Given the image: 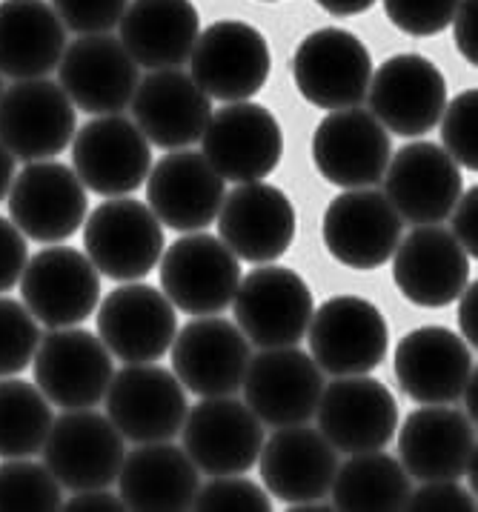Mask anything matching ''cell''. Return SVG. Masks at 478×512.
<instances>
[{
  "mask_svg": "<svg viewBox=\"0 0 478 512\" xmlns=\"http://www.w3.org/2000/svg\"><path fill=\"white\" fill-rule=\"evenodd\" d=\"M235 327L261 349L298 347L312 321V292L290 267L264 264L241 278L232 298Z\"/></svg>",
  "mask_w": 478,
  "mask_h": 512,
  "instance_id": "1",
  "label": "cell"
},
{
  "mask_svg": "<svg viewBox=\"0 0 478 512\" xmlns=\"http://www.w3.org/2000/svg\"><path fill=\"white\" fill-rule=\"evenodd\" d=\"M84 249L92 267L112 281H138L164 255V226L141 201L121 195L92 209L84 226Z\"/></svg>",
  "mask_w": 478,
  "mask_h": 512,
  "instance_id": "2",
  "label": "cell"
},
{
  "mask_svg": "<svg viewBox=\"0 0 478 512\" xmlns=\"http://www.w3.org/2000/svg\"><path fill=\"white\" fill-rule=\"evenodd\" d=\"M41 455L63 490H104L121 472L126 441L115 424L92 407L66 410L52 421Z\"/></svg>",
  "mask_w": 478,
  "mask_h": 512,
  "instance_id": "3",
  "label": "cell"
},
{
  "mask_svg": "<svg viewBox=\"0 0 478 512\" xmlns=\"http://www.w3.org/2000/svg\"><path fill=\"white\" fill-rule=\"evenodd\" d=\"M307 338L321 372L367 375L384 364L390 347L387 318L361 295H335L312 312Z\"/></svg>",
  "mask_w": 478,
  "mask_h": 512,
  "instance_id": "4",
  "label": "cell"
},
{
  "mask_svg": "<svg viewBox=\"0 0 478 512\" xmlns=\"http://www.w3.org/2000/svg\"><path fill=\"white\" fill-rule=\"evenodd\" d=\"M18 284L23 307L49 329L78 327L101 304V272L75 246L41 249L26 261Z\"/></svg>",
  "mask_w": 478,
  "mask_h": 512,
  "instance_id": "5",
  "label": "cell"
},
{
  "mask_svg": "<svg viewBox=\"0 0 478 512\" xmlns=\"http://www.w3.org/2000/svg\"><path fill=\"white\" fill-rule=\"evenodd\" d=\"M209 166L232 184L264 181L281 164L284 132L267 106L235 101L212 112L201 135Z\"/></svg>",
  "mask_w": 478,
  "mask_h": 512,
  "instance_id": "6",
  "label": "cell"
},
{
  "mask_svg": "<svg viewBox=\"0 0 478 512\" xmlns=\"http://www.w3.org/2000/svg\"><path fill=\"white\" fill-rule=\"evenodd\" d=\"M189 66V78L209 98L224 103L250 101L270 81V43L250 23L218 21L198 35Z\"/></svg>",
  "mask_w": 478,
  "mask_h": 512,
  "instance_id": "7",
  "label": "cell"
},
{
  "mask_svg": "<svg viewBox=\"0 0 478 512\" xmlns=\"http://www.w3.org/2000/svg\"><path fill=\"white\" fill-rule=\"evenodd\" d=\"M35 384L61 410H89L104 401L115 375L112 352L92 332L78 327L49 329L32 358Z\"/></svg>",
  "mask_w": 478,
  "mask_h": 512,
  "instance_id": "8",
  "label": "cell"
},
{
  "mask_svg": "<svg viewBox=\"0 0 478 512\" xmlns=\"http://www.w3.org/2000/svg\"><path fill=\"white\" fill-rule=\"evenodd\" d=\"M106 418L132 444L175 438L187 418V390L175 372L155 364H126L109 381Z\"/></svg>",
  "mask_w": 478,
  "mask_h": 512,
  "instance_id": "9",
  "label": "cell"
},
{
  "mask_svg": "<svg viewBox=\"0 0 478 512\" xmlns=\"http://www.w3.org/2000/svg\"><path fill=\"white\" fill-rule=\"evenodd\" d=\"M292 78L304 101L318 109L361 106L373 78L370 49L347 29H318L298 43Z\"/></svg>",
  "mask_w": 478,
  "mask_h": 512,
  "instance_id": "10",
  "label": "cell"
},
{
  "mask_svg": "<svg viewBox=\"0 0 478 512\" xmlns=\"http://www.w3.org/2000/svg\"><path fill=\"white\" fill-rule=\"evenodd\" d=\"M158 264L169 304L192 318L224 312L241 284V261L221 238L207 232L178 238Z\"/></svg>",
  "mask_w": 478,
  "mask_h": 512,
  "instance_id": "11",
  "label": "cell"
},
{
  "mask_svg": "<svg viewBox=\"0 0 478 512\" xmlns=\"http://www.w3.org/2000/svg\"><path fill=\"white\" fill-rule=\"evenodd\" d=\"M78 129L75 106L61 83L49 78L15 81L0 95V141L26 164L49 161L72 144Z\"/></svg>",
  "mask_w": 478,
  "mask_h": 512,
  "instance_id": "12",
  "label": "cell"
},
{
  "mask_svg": "<svg viewBox=\"0 0 478 512\" xmlns=\"http://www.w3.org/2000/svg\"><path fill=\"white\" fill-rule=\"evenodd\" d=\"M9 201V221L23 238L38 244H61L86 221L89 198L75 169L55 161H35L15 175Z\"/></svg>",
  "mask_w": 478,
  "mask_h": 512,
  "instance_id": "13",
  "label": "cell"
},
{
  "mask_svg": "<svg viewBox=\"0 0 478 512\" xmlns=\"http://www.w3.org/2000/svg\"><path fill=\"white\" fill-rule=\"evenodd\" d=\"M72 164L81 184L104 198L132 195L144 186L152 169V146L135 121L118 115H101L75 129Z\"/></svg>",
  "mask_w": 478,
  "mask_h": 512,
  "instance_id": "14",
  "label": "cell"
},
{
  "mask_svg": "<svg viewBox=\"0 0 478 512\" xmlns=\"http://www.w3.org/2000/svg\"><path fill=\"white\" fill-rule=\"evenodd\" d=\"M184 450L198 472L244 475L255 467L264 447V424L232 395L201 398L184 418Z\"/></svg>",
  "mask_w": 478,
  "mask_h": 512,
  "instance_id": "15",
  "label": "cell"
},
{
  "mask_svg": "<svg viewBox=\"0 0 478 512\" xmlns=\"http://www.w3.org/2000/svg\"><path fill=\"white\" fill-rule=\"evenodd\" d=\"M367 101L373 118L401 138H421L436 129L447 106V81L424 55H395L373 69Z\"/></svg>",
  "mask_w": 478,
  "mask_h": 512,
  "instance_id": "16",
  "label": "cell"
},
{
  "mask_svg": "<svg viewBox=\"0 0 478 512\" xmlns=\"http://www.w3.org/2000/svg\"><path fill=\"white\" fill-rule=\"evenodd\" d=\"M401 232V215L387 201V195L375 189L341 192L330 201L321 221V238L327 252L338 264L358 272L384 267L393 258Z\"/></svg>",
  "mask_w": 478,
  "mask_h": 512,
  "instance_id": "17",
  "label": "cell"
},
{
  "mask_svg": "<svg viewBox=\"0 0 478 512\" xmlns=\"http://www.w3.org/2000/svg\"><path fill=\"white\" fill-rule=\"evenodd\" d=\"M390 158L393 146L387 129L361 106L335 109L312 135V164L333 186L364 189L381 184Z\"/></svg>",
  "mask_w": 478,
  "mask_h": 512,
  "instance_id": "18",
  "label": "cell"
},
{
  "mask_svg": "<svg viewBox=\"0 0 478 512\" xmlns=\"http://www.w3.org/2000/svg\"><path fill=\"white\" fill-rule=\"evenodd\" d=\"M315 418L338 452H373L393 441L398 404L393 392L370 375H338L333 384H324Z\"/></svg>",
  "mask_w": 478,
  "mask_h": 512,
  "instance_id": "19",
  "label": "cell"
},
{
  "mask_svg": "<svg viewBox=\"0 0 478 512\" xmlns=\"http://www.w3.org/2000/svg\"><path fill=\"white\" fill-rule=\"evenodd\" d=\"M244 401L272 430L307 424L324 392V372L295 347L261 349L244 375Z\"/></svg>",
  "mask_w": 478,
  "mask_h": 512,
  "instance_id": "20",
  "label": "cell"
},
{
  "mask_svg": "<svg viewBox=\"0 0 478 512\" xmlns=\"http://www.w3.org/2000/svg\"><path fill=\"white\" fill-rule=\"evenodd\" d=\"M178 335V315L161 289L129 281L98 304V338L124 364L161 361Z\"/></svg>",
  "mask_w": 478,
  "mask_h": 512,
  "instance_id": "21",
  "label": "cell"
},
{
  "mask_svg": "<svg viewBox=\"0 0 478 512\" xmlns=\"http://www.w3.org/2000/svg\"><path fill=\"white\" fill-rule=\"evenodd\" d=\"M172 369L187 392L218 398L241 390L250 367V341L232 321L198 315L172 341Z\"/></svg>",
  "mask_w": 478,
  "mask_h": 512,
  "instance_id": "22",
  "label": "cell"
},
{
  "mask_svg": "<svg viewBox=\"0 0 478 512\" xmlns=\"http://www.w3.org/2000/svg\"><path fill=\"white\" fill-rule=\"evenodd\" d=\"M221 241L232 249L238 261L250 264H272L278 261L295 241V206L292 201L267 181L238 184L218 212Z\"/></svg>",
  "mask_w": 478,
  "mask_h": 512,
  "instance_id": "23",
  "label": "cell"
},
{
  "mask_svg": "<svg viewBox=\"0 0 478 512\" xmlns=\"http://www.w3.org/2000/svg\"><path fill=\"white\" fill-rule=\"evenodd\" d=\"M61 89L86 115H118L138 89V63L115 35H81L63 49Z\"/></svg>",
  "mask_w": 478,
  "mask_h": 512,
  "instance_id": "24",
  "label": "cell"
},
{
  "mask_svg": "<svg viewBox=\"0 0 478 512\" xmlns=\"http://www.w3.org/2000/svg\"><path fill=\"white\" fill-rule=\"evenodd\" d=\"M464 178L458 164L438 144L416 141L401 146L384 172V195L413 226L441 224L450 218Z\"/></svg>",
  "mask_w": 478,
  "mask_h": 512,
  "instance_id": "25",
  "label": "cell"
},
{
  "mask_svg": "<svg viewBox=\"0 0 478 512\" xmlns=\"http://www.w3.org/2000/svg\"><path fill=\"white\" fill-rule=\"evenodd\" d=\"M146 201L161 226L175 232H204L224 204V178L204 152L172 149L146 175Z\"/></svg>",
  "mask_w": 478,
  "mask_h": 512,
  "instance_id": "26",
  "label": "cell"
},
{
  "mask_svg": "<svg viewBox=\"0 0 478 512\" xmlns=\"http://www.w3.org/2000/svg\"><path fill=\"white\" fill-rule=\"evenodd\" d=\"M390 261L395 287L416 307H450L470 281V255L438 224L416 226L398 241Z\"/></svg>",
  "mask_w": 478,
  "mask_h": 512,
  "instance_id": "27",
  "label": "cell"
},
{
  "mask_svg": "<svg viewBox=\"0 0 478 512\" xmlns=\"http://www.w3.org/2000/svg\"><path fill=\"white\" fill-rule=\"evenodd\" d=\"M132 118L149 144L172 152L201 141L212 118V98L187 72L158 69L138 81Z\"/></svg>",
  "mask_w": 478,
  "mask_h": 512,
  "instance_id": "28",
  "label": "cell"
},
{
  "mask_svg": "<svg viewBox=\"0 0 478 512\" xmlns=\"http://www.w3.org/2000/svg\"><path fill=\"white\" fill-rule=\"evenodd\" d=\"M258 470L264 478V490L284 504H301L330 495L338 450L307 424L278 427L275 435L264 438L258 455Z\"/></svg>",
  "mask_w": 478,
  "mask_h": 512,
  "instance_id": "29",
  "label": "cell"
},
{
  "mask_svg": "<svg viewBox=\"0 0 478 512\" xmlns=\"http://www.w3.org/2000/svg\"><path fill=\"white\" fill-rule=\"evenodd\" d=\"M476 369L470 344L447 327L407 332L395 347V378L418 404H453Z\"/></svg>",
  "mask_w": 478,
  "mask_h": 512,
  "instance_id": "30",
  "label": "cell"
},
{
  "mask_svg": "<svg viewBox=\"0 0 478 512\" xmlns=\"http://www.w3.org/2000/svg\"><path fill=\"white\" fill-rule=\"evenodd\" d=\"M476 424L450 404H424L398 432L401 467L416 481H458L476 450Z\"/></svg>",
  "mask_w": 478,
  "mask_h": 512,
  "instance_id": "31",
  "label": "cell"
},
{
  "mask_svg": "<svg viewBox=\"0 0 478 512\" xmlns=\"http://www.w3.org/2000/svg\"><path fill=\"white\" fill-rule=\"evenodd\" d=\"M118 32L138 66L149 72L178 69L189 61L201 35V15L192 0H129Z\"/></svg>",
  "mask_w": 478,
  "mask_h": 512,
  "instance_id": "32",
  "label": "cell"
},
{
  "mask_svg": "<svg viewBox=\"0 0 478 512\" xmlns=\"http://www.w3.org/2000/svg\"><path fill=\"white\" fill-rule=\"evenodd\" d=\"M115 481L126 510L141 512L192 510L195 492L201 487L198 467L187 450L169 441L138 444L126 452Z\"/></svg>",
  "mask_w": 478,
  "mask_h": 512,
  "instance_id": "33",
  "label": "cell"
},
{
  "mask_svg": "<svg viewBox=\"0 0 478 512\" xmlns=\"http://www.w3.org/2000/svg\"><path fill=\"white\" fill-rule=\"evenodd\" d=\"M66 49V26L46 0H0V75L46 78Z\"/></svg>",
  "mask_w": 478,
  "mask_h": 512,
  "instance_id": "34",
  "label": "cell"
},
{
  "mask_svg": "<svg viewBox=\"0 0 478 512\" xmlns=\"http://www.w3.org/2000/svg\"><path fill=\"white\" fill-rule=\"evenodd\" d=\"M333 507L347 512L404 510L410 498V475L384 450L355 452L347 464H338L333 478Z\"/></svg>",
  "mask_w": 478,
  "mask_h": 512,
  "instance_id": "35",
  "label": "cell"
},
{
  "mask_svg": "<svg viewBox=\"0 0 478 512\" xmlns=\"http://www.w3.org/2000/svg\"><path fill=\"white\" fill-rule=\"evenodd\" d=\"M55 415L38 384L0 378V458H32L43 450Z\"/></svg>",
  "mask_w": 478,
  "mask_h": 512,
  "instance_id": "36",
  "label": "cell"
},
{
  "mask_svg": "<svg viewBox=\"0 0 478 512\" xmlns=\"http://www.w3.org/2000/svg\"><path fill=\"white\" fill-rule=\"evenodd\" d=\"M63 507V487L46 464L6 458L0 464V512H52Z\"/></svg>",
  "mask_w": 478,
  "mask_h": 512,
  "instance_id": "37",
  "label": "cell"
},
{
  "mask_svg": "<svg viewBox=\"0 0 478 512\" xmlns=\"http://www.w3.org/2000/svg\"><path fill=\"white\" fill-rule=\"evenodd\" d=\"M41 344V329L32 312L15 298L0 295V378L21 375Z\"/></svg>",
  "mask_w": 478,
  "mask_h": 512,
  "instance_id": "38",
  "label": "cell"
},
{
  "mask_svg": "<svg viewBox=\"0 0 478 512\" xmlns=\"http://www.w3.org/2000/svg\"><path fill=\"white\" fill-rule=\"evenodd\" d=\"M441 141L444 152L458 166L476 172L478 169V89H464L441 112Z\"/></svg>",
  "mask_w": 478,
  "mask_h": 512,
  "instance_id": "39",
  "label": "cell"
},
{
  "mask_svg": "<svg viewBox=\"0 0 478 512\" xmlns=\"http://www.w3.org/2000/svg\"><path fill=\"white\" fill-rule=\"evenodd\" d=\"M192 510L198 512H270L272 495L244 475H212L198 487Z\"/></svg>",
  "mask_w": 478,
  "mask_h": 512,
  "instance_id": "40",
  "label": "cell"
},
{
  "mask_svg": "<svg viewBox=\"0 0 478 512\" xmlns=\"http://www.w3.org/2000/svg\"><path fill=\"white\" fill-rule=\"evenodd\" d=\"M387 18L413 38L441 35L456 15L461 0H381Z\"/></svg>",
  "mask_w": 478,
  "mask_h": 512,
  "instance_id": "41",
  "label": "cell"
},
{
  "mask_svg": "<svg viewBox=\"0 0 478 512\" xmlns=\"http://www.w3.org/2000/svg\"><path fill=\"white\" fill-rule=\"evenodd\" d=\"M66 29L78 35L112 32L129 0H49Z\"/></svg>",
  "mask_w": 478,
  "mask_h": 512,
  "instance_id": "42",
  "label": "cell"
},
{
  "mask_svg": "<svg viewBox=\"0 0 478 512\" xmlns=\"http://www.w3.org/2000/svg\"><path fill=\"white\" fill-rule=\"evenodd\" d=\"M404 510L416 512H473L476 495L458 487L456 481H424V487L410 492Z\"/></svg>",
  "mask_w": 478,
  "mask_h": 512,
  "instance_id": "43",
  "label": "cell"
},
{
  "mask_svg": "<svg viewBox=\"0 0 478 512\" xmlns=\"http://www.w3.org/2000/svg\"><path fill=\"white\" fill-rule=\"evenodd\" d=\"M26 261H29V246L23 232L9 218H0V295L15 289Z\"/></svg>",
  "mask_w": 478,
  "mask_h": 512,
  "instance_id": "44",
  "label": "cell"
},
{
  "mask_svg": "<svg viewBox=\"0 0 478 512\" xmlns=\"http://www.w3.org/2000/svg\"><path fill=\"white\" fill-rule=\"evenodd\" d=\"M450 232L470 258H478V186L458 195L450 212Z\"/></svg>",
  "mask_w": 478,
  "mask_h": 512,
  "instance_id": "45",
  "label": "cell"
},
{
  "mask_svg": "<svg viewBox=\"0 0 478 512\" xmlns=\"http://www.w3.org/2000/svg\"><path fill=\"white\" fill-rule=\"evenodd\" d=\"M478 0H461L453 15V38H456V49L461 52V58L476 66L478 63Z\"/></svg>",
  "mask_w": 478,
  "mask_h": 512,
  "instance_id": "46",
  "label": "cell"
},
{
  "mask_svg": "<svg viewBox=\"0 0 478 512\" xmlns=\"http://www.w3.org/2000/svg\"><path fill=\"white\" fill-rule=\"evenodd\" d=\"M61 510H66V512H121V510H126V504L121 495H112V492L104 487V490L75 492L69 501H63Z\"/></svg>",
  "mask_w": 478,
  "mask_h": 512,
  "instance_id": "47",
  "label": "cell"
},
{
  "mask_svg": "<svg viewBox=\"0 0 478 512\" xmlns=\"http://www.w3.org/2000/svg\"><path fill=\"white\" fill-rule=\"evenodd\" d=\"M458 301V327H461V338L470 344V347H478V284L467 281V287L461 289Z\"/></svg>",
  "mask_w": 478,
  "mask_h": 512,
  "instance_id": "48",
  "label": "cell"
},
{
  "mask_svg": "<svg viewBox=\"0 0 478 512\" xmlns=\"http://www.w3.org/2000/svg\"><path fill=\"white\" fill-rule=\"evenodd\" d=\"M315 3L335 18H353L375 6V0H315Z\"/></svg>",
  "mask_w": 478,
  "mask_h": 512,
  "instance_id": "49",
  "label": "cell"
},
{
  "mask_svg": "<svg viewBox=\"0 0 478 512\" xmlns=\"http://www.w3.org/2000/svg\"><path fill=\"white\" fill-rule=\"evenodd\" d=\"M12 181H15V155L0 141V201H6Z\"/></svg>",
  "mask_w": 478,
  "mask_h": 512,
  "instance_id": "50",
  "label": "cell"
},
{
  "mask_svg": "<svg viewBox=\"0 0 478 512\" xmlns=\"http://www.w3.org/2000/svg\"><path fill=\"white\" fill-rule=\"evenodd\" d=\"M476 392H478V369L470 372V378H467V384H464V390H461V398H464V407H467V418L476 424L478 421V404H476Z\"/></svg>",
  "mask_w": 478,
  "mask_h": 512,
  "instance_id": "51",
  "label": "cell"
},
{
  "mask_svg": "<svg viewBox=\"0 0 478 512\" xmlns=\"http://www.w3.org/2000/svg\"><path fill=\"white\" fill-rule=\"evenodd\" d=\"M290 512H330L335 510L333 504H327L324 498H315V501H301V504H290Z\"/></svg>",
  "mask_w": 478,
  "mask_h": 512,
  "instance_id": "52",
  "label": "cell"
},
{
  "mask_svg": "<svg viewBox=\"0 0 478 512\" xmlns=\"http://www.w3.org/2000/svg\"><path fill=\"white\" fill-rule=\"evenodd\" d=\"M0 95H3V81H0Z\"/></svg>",
  "mask_w": 478,
  "mask_h": 512,
  "instance_id": "53",
  "label": "cell"
},
{
  "mask_svg": "<svg viewBox=\"0 0 478 512\" xmlns=\"http://www.w3.org/2000/svg\"><path fill=\"white\" fill-rule=\"evenodd\" d=\"M264 3H275V0H264Z\"/></svg>",
  "mask_w": 478,
  "mask_h": 512,
  "instance_id": "54",
  "label": "cell"
}]
</instances>
